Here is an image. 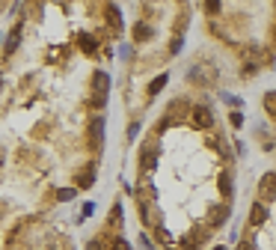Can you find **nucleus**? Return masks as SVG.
<instances>
[{
    "label": "nucleus",
    "instance_id": "obj_18",
    "mask_svg": "<svg viewBox=\"0 0 276 250\" xmlns=\"http://www.w3.org/2000/svg\"><path fill=\"white\" fill-rule=\"evenodd\" d=\"M151 164H154V155L146 152V155H143V170H151Z\"/></svg>",
    "mask_w": 276,
    "mask_h": 250
},
{
    "label": "nucleus",
    "instance_id": "obj_1",
    "mask_svg": "<svg viewBox=\"0 0 276 250\" xmlns=\"http://www.w3.org/2000/svg\"><path fill=\"white\" fill-rule=\"evenodd\" d=\"M101 143H104V116H92L89 119V149L101 152Z\"/></svg>",
    "mask_w": 276,
    "mask_h": 250
},
{
    "label": "nucleus",
    "instance_id": "obj_9",
    "mask_svg": "<svg viewBox=\"0 0 276 250\" xmlns=\"http://www.w3.org/2000/svg\"><path fill=\"white\" fill-rule=\"evenodd\" d=\"M167 87V75H161V78H154L151 84H149V95H157V92H161Z\"/></svg>",
    "mask_w": 276,
    "mask_h": 250
},
{
    "label": "nucleus",
    "instance_id": "obj_7",
    "mask_svg": "<svg viewBox=\"0 0 276 250\" xmlns=\"http://www.w3.org/2000/svg\"><path fill=\"white\" fill-rule=\"evenodd\" d=\"M107 15H110V21H113V30H122V15H119V9H116L113 3L107 6Z\"/></svg>",
    "mask_w": 276,
    "mask_h": 250
},
{
    "label": "nucleus",
    "instance_id": "obj_5",
    "mask_svg": "<svg viewBox=\"0 0 276 250\" xmlns=\"http://www.w3.org/2000/svg\"><path fill=\"white\" fill-rule=\"evenodd\" d=\"M267 221V205L264 203H253L250 208V227H261Z\"/></svg>",
    "mask_w": 276,
    "mask_h": 250
},
{
    "label": "nucleus",
    "instance_id": "obj_14",
    "mask_svg": "<svg viewBox=\"0 0 276 250\" xmlns=\"http://www.w3.org/2000/svg\"><path fill=\"white\" fill-rule=\"evenodd\" d=\"M71 197H74V188H63V191H57V200H60V203H68Z\"/></svg>",
    "mask_w": 276,
    "mask_h": 250
},
{
    "label": "nucleus",
    "instance_id": "obj_21",
    "mask_svg": "<svg viewBox=\"0 0 276 250\" xmlns=\"http://www.w3.org/2000/svg\"><path fill=\"white\" fill-rule=\"evenodd\" d=\"M86 250H101V244H98V241H89V244H86Z\"/></svg>",
    "mask_w": 276,
    "mask_h": 250
},
{
    "label": "nucleus",
    "instance_id": "obj_22",
    "mask_svg": "<svg viewBox=\"0 0 276 250\" xmlns=\"http://www.w3.org/2000/svg\"><path fill=\"white\" fill-rule=\"evenodd\" d=\"M238 250H250V244H247V241H244V244H241V247H238Z\"/></svg>",
    "mask_w": 276,
    "mask_h": 250
},
{
    "label": "nucleus",
    "instance_id": "obj_23",
    "mask_svg": "<svg viewBox=\"0 0 276 250\" xmlns=\"http://www.w3.org/2000/svg\"><path fill=\"white\" fill-rule=\"evenodd\" d=\"M214 250H226V247H214Z\"/></svg>",
    "mask_w": 276,
    "mask_h": 250
},
{
    "label": "nucleus",
    "instance_id": "obj_2",
    "mask_svg": "<svg viewBox=\"0 0 276 250\" xmlns=\"http://www.w3.org/2000/svg\"><path fill=\"white\" fill-rule=\"evenodd\" d=\"M89 87H92V95H104L107 98V92H110V75H107V71H92Z\"/></svg>",
    "mask_w": 276,
    "mask_h": 250
},
{
    "label": "nucleus",
    "instance_id": "obj_20",
    "mask_svg": "<svg viewBox=\"0 0 276 250\" xmlns=\"http://www.w3.org/2000/svg\"><path fill=\"white\" fill-rule=\"evenodd\" d=\"M137 131H140V122H134V125L128 128V137H137Z\"/></svg>",
    "mask_w": 276,
    "mask_h": 250
},
{
    "label": "nucleus",
    "instance_id": "obj_19",
    "mask_svg": "<svg viewBox=\"0 0 276 250\" xmlns=\"http://www.w3.org/2000/svg\"><path fill=\"white\" fill-rule=\"evenodd\" d=\"M181 51V36H178V39H172V54H178Z\"/></svg>",
    "mask_w": 276,
    "mask_h": 250
},
{
    "label": "nucleus",
    "instance_id": "obj_17",
    "mask_svg": "<svg viewBox=\"0 0 276 250\" xmlns=\"http://www.w3.org/2000/svg\"><path fill=\"white\" fill-rule=\"evenodd\" d=\"M229 119H232V125H234V128H241V125H244V116H241L238 111H234V114H232Z\"/></svg>",
    "mask_w": 276,
    "mask_h": 250
},
{
    "label": "nucleus",
    "instance_id": "obj_11",
    "mask_svg": "<svg viewBox=\"0 0 276 250\" xmlns=\"http://www.w3.org/2000/svg\"><path fill=\"white\" fill-rule=\"evenodd\" d=\"M81 48H84L86 54H95V39H92L89 33H84V36H81Z\"/></svg>",
    "mask_w": 276,
    "mask_h": 250
},
{
    "label": "nucleus",
    "instance_id": "obj_16",
    "mask_svg": "<svg viewBox=\"0 0 276 250\" xmlns=\"http://www.w3.org/2000/svg\"><path fill=\"white\" fill-rule=\"evenodd\" d=\"M113 250H131V244L125 241V238H113V244H110Z\"/></svg>",
    "mask_w": 276,
    "mask_h": 250
},
{
    "label": "nucleus",
    "instance_id": "obj_4",
    "mask_svg": "<svg viewBox=\"0 0 276 250\" xmlns=\"http://www.w3.org/2000/svg\"><path fill=\"white\" fill-rule=\"evenodd\" d=\"M193 125L196 128H211L214 125V116H211V107H193Z\"/></svg>",
    "mask_w": 276,
    "mask_h": 250
},
{
    "label": "nucleus",
    "instance_id": "obj_6",
    "mask_svg": "<svg viewBox=\"0 0 276 250\" xmlns=\"http://www.w3.org/2000/svg\"><path fill=\"white\" fill-rule=\"evenodd\" d=\"M211 214H214L211 224H214V227H220V224L229 218V205H214V208H211Z\"/></svg>",
    "mask_w": 276,
    "mask_h": 250
},
{
    "label": "nucleus",
    "instance_id": "obj_3",
    "mask_svg": "<svg viewBox=\"0 0 276 250\" xmlns=\"http://www.w3.org/2000/svg\"><path fill=\"white\" fill-rule=\"evenodd\" d=\"M258 194H261V200H273V197H276V173H264V176H261Z\"/></svg>",
    "mask_w": 276,
    "mask_h": 250
},
{
    "label": "nucleus",
    "instance_id": "obj_15",
    "mask_svg": "<svg viewBox=\"0 0 276 250\" xmlns=\"http://www.w3.org/2000/svg\"><path fill=\"white\" fill-rule=\"evenodd\" d=\"M92 211H95V205H92V203H84V208H81V218H77V221H81V224H84V221L89 218V214H92Z\"/></svg>",
    "mask_w": 276,
    "mask_h": 250
},
{
    "label": "nucleus",
    "instance_id": "obj_13",
    "mask_svg": "<svg viewBox=\"0 0 276 250\" xmlns=\"http://www.w3.org/2000/svg\"><path fill=\"white\" fill-rule=\"evenodd\" d=\"M220 191L226 197H232V176H220Z\"/></svg>",
    "mask_w": 276,
    "mask_h": 250
},
{
    "label": "nucleus",
    "instance_id": "obj_12",
    "mask_svg": "<svg viewBox=\"0 0 276 250\" xmlns=\"http://www.w3.org/2000/svg\"><path fill=\"white\" fill-rule=\"evenodd\" d=\"M264 111L276 116V92H267V95H264Z\"/></svg>",
    "mask_w": 276,
    "mask_h": 250
},
{
    "label": "nucleus",
    "instance_id": "obj_8",
    "mask_svg": "<svg viewBox=\"0 0 276 250\" xmlns=\"http://www.w3.org/2000/svg\"><path fill=\"white\" fill-rule=\"evenodd\" d=\"M149 36H151V27H146V24H137V27H134V39H137V42H146Z\"/></svg>",
    "mask_w": 276,
    "mask_h": 250
},
{
    "label": "nucleus",
    "instance_id": "obj_10",
    "mask_svg": "<svg viewBox=\"0 0 276 250\" xmlns=\"http://www.w3.org/2000/svg\"><path fill=\"white\" fill-rule=\"evenodd\" d=\"M18 42H21V27H15V33H9V39H6V51L12 54V51L18 48Z\"/></svg>",
    "mask_w": 276,
    "mask_h": 250
}]
</instances>
